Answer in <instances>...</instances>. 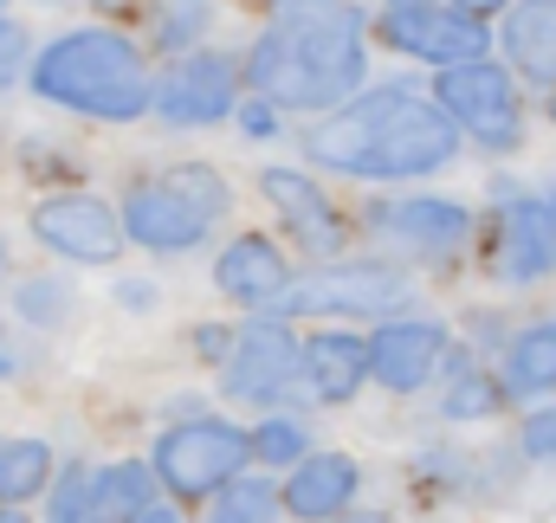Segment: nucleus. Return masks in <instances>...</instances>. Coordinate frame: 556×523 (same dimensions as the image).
<instances>
[{"label":"nucleus","mask_w":556,"mask_h":523,"mask_svg":"<svg viewBox=\"0 0 556 523\" xmlns=\"http://www.w3.org/2000/svg\"><path fill=\"white\" fill-rule=\"evenodd\" d=\"M420 7H440V0H382V13H420Z\"/></svg>","instance_id":"35"},{"label":"nucleus","mask_w":556,"mask_h":523,"mask_svg":"<svg viewBox=\"0 0 556 523\" xmlns=\"http://www.w3.org/2000/svg\"><path fill=\"white\" fill-rule=\"evenodd\" d=\"M433 104L459 124L466 142H479L485 155H511L525 142V91H518V72L505 59L433 72Z\"/></svg>","instance_id":"7"},{"label":"nucleus","mask_w":556,"mask_h":523,"mask_svg":"<svg viewBox=\"0 0 556 523\" xmlns=\"http://www.w3.org/2000/svg\"><path fill=\"white\" fill-rule=\"evenodd\" d=\"M382 39L402 52V59H420L433 72H459V65H479L492 59V26L459 13V7H420V13H382Z\"/></svg>","instance_id":"14"},{"label":"nucleus","mask_w":556,"mask_h":523,"mask_svg":"<svg viewBox=\"0 0 556 523\" xmlns=\"http://www.w3.org/2000/svg\"><path fill=\"white\" fill-rule=\"evenodd\" d=\"M337 523H395L389 511H350V518H337Z\"/></svg>","instance_id":"36"},{"label":"nucleus","mask_w":556,"mask_h":523,"mask_svg":"<svg viewBox=\"0 0 556 523\" xmlns=\"http://www.w3.org/2000/svg\"><path fill=\"white\" fill-rule=\"evenodd\" d=\"M33 59H39V52H33V33H26L20 20H0V91L20 85V78L33 72Z\"/></svg>","instance_id":"29"},{"label":"nucleus","mask_w":556,"mask_h":523,"mask_svg":"<svg viewBox=\"0 0 556 523\" xmlns=\"http://www.w3.org/2000/svg\"><path fill=\"white\" fill-rule=\"evenodd\" d=\"M117 297H124V304H155V284H137V278H130V284H124V291H117Z\"/></svg>","instance_id":"32"},{"label":"nucleus","mask_w":556,"mask_h":523,"mask_svg":"<svg viewBox=\"0 0 556 523\" xmlns=\"http://www.w3.org/2000/svg\"><path fill=\"white\" fill-rule=\"evenodd\" d=\"M304 382V343L291 336V323L253 317L247 330H233V356L220 362V388L233 400H278Z\"/></svg>","instance_id":"12"},{"label":"nucleus","mask_w":556,"mask_h":523,"mask_svg":"<svg viewBox=\"0 0 556 523\" xmlns=\"http://www.w3.org/2000/svg\"><path fill=\"white\" fill-rule=\"evenodd\" d=\"M207 33V7H181V13H168L149 39H155V52H175V59H188V52H201L194 39Z\"/></svg>","instance_id":"27"},{"label":"nucleus","mask_w":556,"mask_h":523,"mask_svg":"<svg viewBox=\"0 0 556 523\" xmlns=\"http://www.w3.org/2000/svg\"><path fill=\"white\" fill-rule=\"evenodd\" d=\"M459 124L415 85H369L304 130V162L356 181H427L459 162Z\"/></svg>","instance_id":"1"},{"label":"nucleus","mask_w":556,"mask_h":523,"mask_svg":"<svg viewBox=\"0 0 556 523\" xmlns=\"http://www.w3.org/2000/svg\"><path fill=\"white\" fill-rule=\"evenodd\" d=\"M415 304V278L408 265L395 259H343L324 265L311 278L291 284V297L278 304L273 317H408Z\"/></svg>","instance_id":"6"},{"label":"nucleus","mask_w":556,"mask_h":523,"mask_svg":"<svg viewBox=\"0 0 556 523\" xmlns=\"http://www.w3.org/2000/svg\"><path fill=\"white\" fill-rule=\"evenodd\" d=\"M155 505V472L142 459L91 472V523H137Z\"/></svg>","instance_id":"22"},{"label":"nucleus","mask_w":556,"mask_h":523,"mask_svg":"<svg viewBox=\"0 0 556 523\" xmlns=\"http://www.w3.org/2000/svg\"><path fill=\"white\" fill-rule=\"evenodd\" d=\"M0 375H20V356H13V343H7V330H0Z\"/></svg>","instance_id":"34"},{"label":"nucleus","mask_w":556,"mask_h":523,"mask_svg":"<svg viewBox=\"0 0 556 523\" xmlns=\"http://www.w3.org/2000/svg\"><path fill=\"white\" fill-rule=\"evenodd\" d=\"M0 523H33L26 511H0Z\"/></svg>","instance_id":"38"},{"label":"nucleus","mask_w":556,"mask_h":523,"mask_svg":"<svg viewBox=\"0 0 556 523\" xmlns=\"http://www.w3.org/2000/svg\"><path fill=\"white\" fill-rule=\"evenodd\" d=\"M544 207H551V227H556V181H551V194H544Z\"/></svg>","instance_id":"39"},{"label":"nucleus","mask_w":556,"mask_h":523,"mask_svg":"<svg viewBox=\"0 0 556 523\" xmlns=\"http://www.w3.org/2000/svg\"><path fill=\"white\" fill-rule=\"evenodd\" d=\"M446 356H453V330L440 317H389L369 336V382L389 394H420L446 375Z\"/></svg>","instance_id":"13"},{"label":"nucleus","mask_w":556,"mask_h":523,"mask_svg":"<svg viewBox=\"0 0 556 523\" xmlns=\"http://www.w3.org/2000/svg\"><path fill=\"white\" fill-rule=\"evenodd\" d=\"M273 33L285 46H298L343 98L363 91L369 78V33H363V7L356 0H266Z\"/></svg>","instance_id":"5"},{"label":"nucleus","mask_w":556,"mask_h":523,"mask_svg":"<svg viewBox=\"0 0 556 523\" xmlns=\"http://www.w3.org/2000/svg\"><path fill=\"white\" fill-rule=\"evenodd\" d=\"M247 433H253V465H266V472H298L311 459V433L298 413H266Z\"/></svg>","instance_id":"25"},{"label":"nucleus","mask_w":556,"mask_h":523,"mask_svg":"<svg viewBox=\"0 0 556 523\" xmlns=\"http://www.w3.org/2000/svg\"><path fill=\"white\" fill-rule=\"evenodd\" d=\"M253 465V433L240 420H220V413H201V420H175L155 452H149V472L155 485H168L175 498L201 505L214 492H227L233 479H247Z\"/></svg>","instance_id":"4"},{"label":"nucleus","mask_w":556,"mask_h":523,"mask_svg":"<svg viewBox=\"0 0 556 523\" xmlns=\"http://www.w3.org/2000/svg\"><path fill=\"white\" fill-rule=\"evenodd\" d=\"M59 465L46 439H0V511H20L26 498L52 492Z\"/></svg>","instance_id":"23"},{"label":"nucleus","mask_w":556,"mask_h":523,"mask_svg":"<svg viewBox=\"0 0 556 523\" xmlns=\"http://www.w3.org/2000/svg\"><path fill=\"white\" fill-rule=\"evenodd\" d=\"M233 207V188L220 181V168L207 162H175L162 175H142L124 194V240L142 253H194L214 220Z\"/></svg>","instance_id":"3"},{"label":"nucleus","mask_w":556,"mask_h":523,"mask_svg":"<svg viewBox=\"0 0 556 523\" xmlns=\"http://www.w3.org/2000/svg\"><path fill=\"white\" fill-rule=\"evenodd\" d=\"M137 523H181V511H175V505H149Z\"/></svg>","instance_id":"33"},{"label":"nucleus","mask_w":556,"mask_h":523,"mask_svg":"<svg viewBox=\"0 0 556 523\" xmlns=\"http://www.w3.org/2000/svg\"><path fill=\"white\" fill-rule=\"evenodd\" d=\"M233 124H240L247 136H260V142H266V136H278V117H273V104H266V98H247Z\"/></svg>","instance_id":"30"},{"label":"nucleus","mask_w":556,"mask_h":523,"mask_svg":"<svg viewBox=\"0 0 556 523\" xmlns=\"http://www.w3.org/2000/svg\"><path fill=\"white\" fill-rule=\"evenodd\" d=\"M214 284H220L233 304H247V310H278V304L291 297V284H298V265L285 259L278 240H266V233H240V240L220 246Z\"/></svg>","instance_id":"16"},{"label":"nucleus","mask_w":556,"mask_h":523,"mask_svg":"<svg viewBox=\"0 0 556 523\" xmlns=\"http://www.w3.org/2000/svg\"><path fill=\"white\" fill-rule=\"evenodd\" d=\"M278 485L266 472H247V479H233L227 492H214L207 498V518L201 523H278Z\"/></svg>","instance_id":"24"},{"label":"nucleus","mask_w":556,"mask_h":523,"mask_svg":"<svg viewBox=\"0 0 556 523\" xmlns=\"http://www.w3.org/2000/svg\"><path fill=\"white\" fill-rule=\"evenodd\" d=\"M13 304H20L26 323H59V317L72 310V291H65V278H26V284L13 291Z\"/></svg>","instance_id":"26"},{"label":"nucleus","mask_w":556,"mask_h":523,"mask_svg":"<svg viewBox=\"0 0 556 523\" xmlns=\"http://www.w3.org/2000/svg\"><path fill=\"white\" fill-rule=\"evenodd\" d=\"M356 492H363V465L350 452H311L298 472H285L278 505L298 523H337L356 511Z\"/></svg>","instance_id":"17"},{"label":"nucleus","mask_w":556,"mask_h":523,"mask_svg":"<svg viewBox=\"0 0 556 523\" xmlns=\"http://www.w3.org/2000/svg\"><path fill=\"white\" fill-rule=\"evenodd\" d=\"M453 7H459V13H472V20H485V26H492L498 13H511V0H453Z\"/></svg>","instance_id":"31"},{"label":"nucleus","mask_w":556,"mask_h":523,"mask_svg":"<svg viewBox=\"0 0 556 523\" xmlns=\"http://www.w3.org/2000/svg\"><path fill=\"white\" fill-rule=\"evenodd\" d=\"M498 46H505V65L525 78V85H556V0H518L498 26Z\"/></svg>","instance_id":"20"},{"label":"nucleus","mask_w":556,"mask_h":523,"mask_svg":"<svg viewBox=\"0 0 556 523\" xmlns=\"http://www.w3.org/2000/svg\"><path fill=\"white\" fill-rule=\"evenodd\" d=\"M518 452H525L531 465H551L556 459V400L531 407V413L518 420Z\"/></svg>","instance_id":"28"},{"label":"nucleus","mask_w":556,"mask_h":523,"mask_svg":"<svg viewBox=\"0 0 556 523\" xmlns=\"http://www.w3.org/2000/svg\"><path fill=\"white\" fill-rule=\"evenodd\" d=\"M240 85L247 72L227 59V52H188L175 59L162 78H155V117L175 124V130H207V124H227L240 117Z\"/></svg>","instance_id":"10"},{"label":"nucleus","mask_w":556,"mask_h":523,"mask_svg":"<svg viewBox=\"0 0 556 523\" xmlns=\"http://www.w3.org/2000/svg\"><path fill=\"white\" fill-rule=\"evenodd\" d=\"M485 271L505 291H531L556 278V227L544 194H525L511 181L492 188V214H485Z\"/></svg>","instance_id":"8"},{"label":"nucleus","mask_w":556,"mask_h":523,"mask_svg":"<svg viewBox=\"0 0 556 523\" xmlns=\"http://www.w3.org/2000/svg\"><path fill=\"white\" fill-rule=\"evenodd\" d=\"M544 117H551V130H556V85L544 91Z\"/></svg>","instance_id":"37"},{"label":"nucleus","mask_w":556,"mask_h":523,"mask_svg":"<svg viewBox=\"0 0 556 523\" xmlns=\"http://www.w3.org/2000/svg\"><path fill=\"white\" fill-rule=\"evenodd\" d=\"M26 85L78 117L98 124H137L155 111V85L142 65V46L117 26H72L59 39H46V52L33 59Z\"/></svg>","instance_id":"2"},{"label":"nucleus","mask_w":556,"mask_h":523,"mask_svg":"<svg viewBox=\"0 0 556 523\" xmlns=\"http://www.w3.org/2000/svg\"><path fill=\"white\" fill-rule=\"evenodd\" d=\"M0 271H7V246H0Z\"/></svg>","instance_id":"40"},{"label":"nucleus","mask_w":556,"mask_h":523,"mask_svg":"<svg viewBox=\"0 0 556 523\" xmlns=\"http://www.w3.org/2000/svg\"><path fill=\"white\" fill-rule=\"evenodd\" d=\"M498 407H505L498 369H479V356L453 343V356H446V394H440V413H446V420H492Z\"/></svg>","instance_id":"21"},{"label":"nucleus","mask_w":556,"mask_h":523,"mask_svg":"<svg viewBox=\"0 0 556 523\" xmlns=\"http://www.w3.org/2000/svg\"><path fill=\"white\" fill-rule=\"evenodd\" d=\"M498 388L505 400H531L544 407L556 400V310L538 317V323H518L498 349Z\"/></svg>","instance_id":"19"},{"label":"nucleus","mask_w":556,"mask_h":523,"mask_svg":"<svg viewBox=\"0 0 556 523\" xmlns=\"http://www.w3.org/2000/svg\"><path fill=\"white\" fill-rule=\"evenodd\" d=\"M304 388L324 407H343L369 388V336L356 330H311L304 336Z\"/></svg>","instance_id":"18"},{"label":"nucleus","mask_w":556,"mask_h":523,"mask_svg":"<svg viewBox=\"0 0 556 523\" xmlns=\"http://www.w3.org/2000/svg\"><path fill=\"white\" fill-rule=\"evenodd\" d=\"M33 240L52 253V259H72V265H117V253L130 246L124 240V214L85 188H65V194H46L33 207Z\"/></svg>","instance_id":"11"},{"label":"nucleus","mask_w":556,"mask_h":523,"mask_svg":"<svg viewBox=\"0 0 556 523\" xmlns=\"http://www.w3.org/2000/svg\"><path fill=\"white\" fill-rule=\"evenodd\" d=\"M260 188H266V201L285 214L291 240H298L311 259H337V253L350 246V220H343V207H337L304 168H266Z\"/></svg>","instance_id":"15"},{"label":"nucleus","mask_w":556,"mask_h":523,"mask_svg":"<svg viewBox=\"0 0 556 523\" xmlns=\"http://www.w3.org/2000/svg\"><path fill=\"white\" fill-rule=\"evenodd\" d=\"M363 227L376 240H389L395 253H408V259L446 265V259H459L466 240H472V207L446 201V194H402V201H369Z\"/></svg>","instance_id":"9"}]
</instances>
